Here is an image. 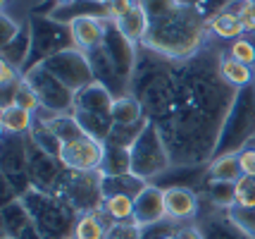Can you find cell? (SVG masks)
<instances>
[{
  "instance_id": "obj_35",
  "label": "cell",
  "mask_w": 255,
  "mask_h": 239,
  "mask_svg": "<svg viewBox=\"0 0 255 239\" xmlns=\"http://www.w3.org/2000/svg\"><path fill=\"white\" fill-rule=\"evenodd\" d=\"M150 120H143V122H138V125H115L110 132V137L105 144H112V146H124V148H131L133 141L138 139V134L145 129Z\"/></svg>"
},
{
  "instance_id": "obj_2",
  "label": "cell",
  "mask_w": 255,
  "mask_h": 239,
  "mask_svg": "<svg viewBox=\"0 0 255 239\" xmlns=\"http://www.w3.org/2000/svg\"><path fill=\"white\" fill-rule=\"evenodd\" d=\"M205 34H208V22L184 0L177 12L150 24L141 48L169 62H184L203 50Z\"/></svg>"
},
{
  "instance_id": "obj_1",
  "label": "cell",
  "mask_w": 255,
  "mask_h": 239,
  "mask_svg": "<svg viewBox=\"0 0 255 239\" xmlns=\"http://www.w3.org/2000/svg\"><path fill=\"white\" fill-rule=\"evenodd\" d=\"M217 65L220 53L208 55L205 50L191 60L174 62L177 103L169 122L160 127L174 168L208 165L215 156L222 125L236 96V89L220 77Z\"/></svg>"
},
{
  "instance_id": "obj_47",
  "label": "cell",
  "mask_w": 255,
  "mask_h": 239,
  "mask_svg": "<svg viewBox=\"0 0 255 239\" xmlns=\"http://www.w3.org/2000/svg\"><path fill=\"white\" fill-rule=\"evenodd\" d=\"M241 22H244V26H246V34H255V2L248 0L244 14H241Z\"/></svg>"
},
{
  "instance_id": "obj_7",
  "label": "cell",
  "mask_w": 255,
  "mask_h": 239,
  "mask_svg": "<svg viewBox=\"0 0 255 239\" xmlns=\"http://www.w3.org/2000/svg\"><path fill=\"white\" fill-rule=\"evenodd\" d=\"M53 194L57 199H62L67 206H72L79 216L100 211L103 208V199H105L103 196V175L98 170L79 172L65 168Z\"/></svg>"
},
{
  "instance_id": "obj_27",
  "label": "cell",
  "mask_w": 255,
  "mask_h": 239,
  "mask_svg": "<svg viewBox=\"0 0 255 239\" xmlns=\"http://www.w3.org/2000/svg\"><path fill=\"white\" fill-rule=\"evenodd\" d=\"M112 120H115V125H138V122H143L148 117H145L143 105L138 103V98L133 93H124L120 98H115Z\"/></svg>"
},
{
  "instance_id": "obj_50",
  "label": "cell",
  "mask_w": 255,
  "mask_h": 239,
  "mask_svg": "<svg viewBox=\"0 0 255 239\" xmlns=\"http://www.w3.org/2000/svg\"><path fill=\"white\" fill-rule=\"evenodd\" d=\"M98 2H108V0H98Z\"/></svg>"
},
{
  "instance_id": "obj_18",
  "label": "cell",
  "mask_w": 255,
  "mask_h": 239,
  "mask_svg": "<svg viewBox=\"0 0 255 239\" xmlns=\"http://www.w3.org/2000/svg\"><path fill=\"white\" fill-rule=\"evenodd\" d=\"M112 105H115V96L103 84L93 81L89 86H84L81 91H77L72 113L79 110V113H93V115H108V117H112Z\"/></svg>"
},
{
  "instance_id": "obj_34",
  "label": "cell",
  "mask_w": 255,
  "mask_h": 239,
  "mask_svg": "<svg viewBox=\"0 0 255 239\" xmlns=\"http://www.w3.org/2000/svg\"><path fill=\"white\" fill-rule=\"evenodd\" d=\"M203 192L217 211H229L232 206H236V184L232 182H212L210 180Z\"/></svg>"
},
{
  "instance_id": "obj_11",
  "label": "cell",
  "mask_w": 255,
  "mask_h": 239,
  "mask_svg": "<svg viewBox=\"0 0 255 239\" xmlns=\"http://www.w3.org/2000/svg\"><path fill=\"white\" fill-rule=\"evenodd\" d=\"M41 65L74 93L96 81L89 57H86L84 50H79L77 46L67 48V50H62V53H57V55H53V57H48Z\"/></svg>"
},
{
  "instance_id": "obj_19",
  "label": "cell",
  "mask_w": 255,
  "mask_h": 239,
  "mask_svg": "<svg viewBox=\"0 0 255 239\" xmlns=\"http://www.w3.org/2000/svg\"><path fill=\"white\" fill-rule=\"evenodd\" d=\"M72 29V38H74V46L84 53L96 50L103 46L105 41V31H108V19H98V17H81L74 19L69 24Z\"/></svg>"
},
{
  "instance_id": "obj_20",
  "label": "cell",
  "mask_w": 255,
  "mask_h": 239,
  "mask_svg": "<svg viewBox=\"0 0 255 239\" xmlns=\"http://www.w3.org/2000/svg\"><path fill=\"white\" fill-rule=\"evenodd\" d=\"M112 22H115V26H117L131 43H136V46L143 43L145 34H148V29H150V19H148V14L143 12V7L138 5V0H136V5H133L127 14L112 19Z\"/></svg>"
},
{
  "instance_id": "obj_14",
  "label": "cell",
  "mask_w": 255,
  "mask_h": 239,
  "mask_svg": "<svg viewBox=\"0 0 255 239\" xmlns=\"http://www.w3.org/2000/svg\"><path fill=\"white\" fill-rule=\"evenodd\" d=\"M62 172H65L62 160L48 156L45 151H41L29 139V182H31L33 189L53 194L57 180L62 177Z\"/></svg>"
},
{
  "instance_id": "obj_4",
  "label": "cell",
  "mask_w": 255,
  "mask_h": 239,
  "mask_svg": "<svg viewBox=\"0 0 255 239\" xmlns=\"http://www.w3.org/2000/svg\"><path fill=\"white\" fill-rule=\"evenodd\" d=\"M26 213L31 216L33 225L38 230V235L43 239H69L74 237L77 230L79 213L67 206L62 199H57L55 194L41 192V189H29L26 194L19 196Z\"/></svg>"
},
{
  "instance_id": "obj_31",
  "label": "cell",
  "mask_w": 255,
  "mask_h": 239,
  "mask_svg": "<svg viewBox=\"0 0 255 239\" xmlns=\"http://www.w3.org/2000/svg\"><path fill=\"white\" fill-rule=\"evenodd\" d=\"M29 139H31L41 151H45L48 156H53V158H60V156H62L65 144L60 141V137H57L50 127L45 125L41 117H36V120H33V127H31V132H29Z\"/></svg>"
},
{
  "instance_id": "obj_9",
  "label": "cell",
  "mask_w": 255,
  "mask_h": 239,
  "mask_svg": "<svg viewBox=\"0 0 255 239\" xmlns=\"http://www.w3.org/2000/svg\"><path fill=\"white\" fill-rule=\"evenodd\" d=\"M0 177L7 180L17 196L31 189L29 182V134H2L0 148Z\"/></svg>"
},
{
  "instance_id": "obj_51",
  "label": "cell",
  "mask_w": 255,
  "mask_h": 239,
  "mask_svg": "<svg viewBox=\"0 0 255 239\" xmlns=\"http://www.w3.org/2000/svg\"><path fill=\"white\" fill-rule=\"evenodd\" d=\"M251 146H255V139H253V144H251Z\"/></svg>"
},
{
  "instance_id": "obj_46",
  "label": "cell",
  "mask_w": 255,
  "mask_h": 239,
  "mask_svg": "<svg viewBox=\"0 0 255 239\" xmlns=\"http://www.w3.org/2000/svg\"><path fill=\"white\" fill-rule=\"evenodd\" d=\"M133 5H136V0H108V7H110V17H112V19H117V17L127 14Z\"/></svg>"
},
{
  "instance_id": "obj_48",
  "label": "cell",
  "mask_w": 255,
  "mask_h": 239,
  "mask_svg": "<svg viewBox=\"0 0 255 239\" xmlns=\"http://www.w3.org/2000/svg\"><path fill=\"white\" fill-rule=\"evenodd\" d=\"M179 237H181V239H205V235H203V230H200V228L184 225V228H179Z\"/></svg>"
},
{
  "instance_id": "obj_53",
  "label": "cell",
  "mask_w": 255,
  "mask_h": 239,
  "mask_svg": "<svg viewBox=\"0 0 255 239\" xmlns=\"http://www.w3.org/2000/svg\"><path fill=\"white\" fill-rule=\"evenodd\" d=\"M69 239H74V237H69Z\"/></svg>"
},
{
  "instance_id": "obj_49",
  "label": "cell",
  "mask_w": 255,
  "mask_h": 239,
  "mask_svg": "<svg viewBox=\"0 0 255 239\" xmlns=\"http://www.w3.org/2000/svg\"><path fill=\"white\" fill-rule=\"evenodd\" d=\"M36 2H38V5H43V2H45V0H36Z\"/></svg>"
},
{
  "instance_id": "obj_22",
  "label": "cell",
  "mask_w": 255,
  "mask_h": 239,
  "mask_svg": "<svg viewBox=\"0 0 255 239\" xmlns=\"http://www.w3.org/2000/svg\"><path fill=\"white\" fill-rule=\"evenodd\" d=\"M98 172L103 175V177L131 175V148L105 144V151H103V163H100Z\"/></svg>"
},
{
  "instance_id": "obj_30",
  "label": "cell",
  "mask_w": 255,
  "mask_h": 239,
  "mask_svg": "<svg viewBox=\"0 0 255 239\" xmlns=\"http://www.w3.org/2000/svg\"><path fill=\"white\" fill-rule=\"evenodd\" d=\"M150 182H145L136 175H120V177H103V196H112V194H124L136 199L138 194L143 192Z\"/></svg>"
},
{
  "instance_id": "obj_32",
  "label": "cell",
  "mask_w": 255,
  "mask_h": 239,
  "mask_svg": "<svg viewBox=\"0 0 255 239\" xmlns=\"http://www.w3.org/2000/svg\"><path fill=\"white\" fill-rule=\"evenodd\" d=\"M208 175H210L212 182H232V184H236L241 177H244L236 156H220V158H212L210 163H208Z\"/></svg>"
},
{
  "instance_id": "obj_6",
  "label": "cell",
  "mask_w": 255,
  "mask_h": 239,
  "mask_svg": "<svg viewBox=\"0 0 255 239\" xmlns=\"http://www.w3.org/2000/svg\"><path fill=\"white\" fill-rule=\"evenodd\" d=\"M172 168V156L160 127L148 122L131 146V172L145 182H155Z\"/></svg>"
},
{
  "instance_id": "obj_39",
  "label": "cell",
  "mask_w": 255,
  "mask_h": 239,
  "mask_svg": "<svg viewBox=\"0 0 255 239\" xmlns=\"http://www.w3.org/2000/svg\"><path fill=\"white\" fill-rule=\"evenodd\" d=\"M105 239H143V228L136 225L133 220H129V223H112L108 228Z\"/></svg>"
},
{
  "instance_id": "obj_12",
  "label": "cell",
  "mask_w": 255,
  "mask_h": 239,
  "mask_svg": "<svg viewBox=\"0 0 255 239\" xmlns=\"http://www.w3.org/2000/svg\"><path fill=\"white\" fill-rule=\"evenodd\" d=\"M103 50H105L108 60L112 62V67L117 69V74H120L127 84H131L133 74H136V65H138V55H141V46L131 43V41L115 26L112 19H108V31H105Z\"/></svg>"
},
{
  "instance_id": "obj_26",
  "label": "cell",
  "mask_w": 255,
  "mask_h": 239,
  "mask_svg": "<svg viewBox=\"0 0 255 239\" xmlns=\"http://www.w3.org/2000/svg\"><path fill=\"white\" fill-rule=\"evenodd\" d=\"M110 225H112V220L103 213V208L93 211V213H84L77 220L74 239H105Z\"/></svg>"
},
{
  "instance_id": "obj_15",
  "label": "cell",
  "mask_w": 255,
  "mask_h": 239,
  "mask_svg": "<svg viewBox=\"0 0 255 239\" xmlns=\"http://www.w3.org/2000/svg\"><path fill=\"white\" fill-rule=\"evenodd\" d=\"M0 237L2 239H43L33 225L31 216L19 199L0 208Z\"/></svg>"
},
{
  "instance_id": "obj_37",
  "label": "cell",
  "mask_w": 255,
  "mask_h": 239,
  "mask_svg": "<svg viewBox=\"0 0 255 239\" xmlns=\"http://www.w3.org/2000/svg\"><path fill=\"white\" fill-rule=\"evenodd\" d=\"M224 53L229 57H234L236 62H244V65L255 69V43L251 41V36H241V38L232 41Z\"/></svg>"
},
{
  "instance_id": "obj_13",
  "label": "cell",
  "mask_w": 255,
  "mask_h": 239,
  "mask_svg": "<svg viewBox=\"0 0 255 239\" xmlns=\"http://www.w3.org/2000/svg\"><path fill=\"white\" fill-rule=\"evenodd\" d=\"M103 151L105 144L93 137H81L77 141H69L62 148V165L67 170H79V172H93L100 168L103 163Z\"/></svg>"
},
{
  "instance_id": "obj_36",
  "label": "cell",
  "mask_w": 255,
  "mask_h": 239,
  "mask_svg": "<svg viewBox=\"0 0 255 239\" xmlns=\"http://www.w3.org/2000/svg\"><path fill=\"white\" fill-rule=\"evenodd\" d=\"M181 2H184V0H138V5H141L143 12L148 14L150 24L160 22V19L169 17L172 12H177L179 7H181Z\"/></svg>"
},
{
  "instance_id": "obj_21",
  "label": "cell",
  "mask_w": 255,
  "mask_h": 239,
  "mask_svg": "<svg viewBox=\"0 0 255 239\" xmlns=\"http://www.w3.org/2000/svg\"><path fill=\"white\" fill-rule=\"evenodd\" d=\"M217 69H220V77H222L232 89H236V91L255 84V69L244 65V62H236V60L229 57L224 50L220 53V65H217Z\"/></svg>"
},
{
  "instance_id": "obj_44",
  "label": "cell",
  "mask_w": 255,
  "mask_h": 239,
  "mask_svg": "<svg viewBox=\"0 0 255 239\" xmlns=\"http://www.w3.org/2000/svg\"><path fill=\"white\" fill-rule=\"evenodd\" d=\"M24 24H19L17 19H12L7 12H2V17H0V43L2 46H7V43H12L14 38H17V34L22 31Z\"/></svg>"
},
{
  "instance_id": "obj_5",
  "label": "cell",
  "mask_w": 255,
  "mask_h": 239,
  "mask_svg": "<svg viewBox=\"0 0 255 239\" xmlns=\"http://www.w3.org/2000/svg\"><path fill=\"white\" fill-rule=\"evenodd\" d=\"M255 139V84L239 89L234 96V103L227 113V120L222 125L217 146H215V156H236L239 151L251 146Z\"/></svg>"
},
{
  "instance_id": "obj_38",
  "label": "cell",
  "mask_w": 255,
  "mask_h": 239,
  "mask_svg": "<svg viewBox=\"0 0 255 239\" xmlns=\"http://www.w3.org/2000/svg\"><path fill=\"white\" fill-rule=\"evenodd\" d=\"M227 218L232 220L236 228L251 239H255V208H241V206H232L227 211Z\"/></svg>"
},
{
  "instance_id": "obj_33",
  "label": "cell",
  "mask_w": 255,
  "mask_h": 239,
  "mask_svg": "<svg viewBox=\"0 0 255 239\" xmlns=\"http://www.w3.org/2000/svg\"><path fill=\"white\" fill-rule=\"evenodd\" d=\"M133 201L131 196L124 194H112L103 199V213L110 218L112 223H129L133 220Z\"/></svg>"
},
{
  "instance_id": "obj_41",
  "label": "cell",
  "mask_w": 255,
  "mask_h": 239,
  "mask_svg": "<svg viewBox=\"0 0 255 239\" xmlns=\"http://www.w3.org/2000/svg\"><path fill=\"white\" fill-rule=\"evenodd\" d=\"M186 2L198 12L205 22H210L212 17H217V14H220V12L232 2V0H186Z\"/></svg>"
},
{
  "instance_id": "obj_8",
  "label": "cell",
  "mask_w": 255,
  "mask_h": 239,
  "mask_svg": "<svg viewBox=\"0 0 255 239\" xmlns=\"http://www.w3.org/2000/svg\"><path fill=\"white\" fill-rule=\"evenodd\" d=\"M26 22L31 26V57H29L24 72L45 62L48 57L67 50V48H74L69 24H62L53 17H48V14H38V12L29 14Z\"/></svg>"
},
{
  "instance_id": "obj_40",
  "label": "cell",
  "mask_w": 255,
  "mask_h": 239,
  "mask_svg": "<svg viewBox=\"0 0 255 239\" xmlns=\"http://www.w3.org/2000/svg\"><path fill=\"white\" fill-rule=\"evenodd\" d=\"M12 103L19 105V108H24V110H31V113H38V110H41V103H38V98H36L33 89L26 84V79L19 81V86H17V91H14Z\"/></svg>"
},
{
  "instance_id": "obj_42",
  "label": "cell",
  "mask_w": 255,
  "mask_h": 239,
  "mask_svg": "<svg viewBox=\"0 0 255 239\" xmlns=\"http://www.w3.org/2000/svg\"><path fill=\"white\" fill-rule=\"evenodd\" d=\"M236 206L255 208V177H241L236 182Z\"/></svg>"
},
{
  "instance_id": "obj_25",
  "label": "cell",
  "mask_w": 255,
  "mask_h": 239,
  "mask_svg": "<svg viewBox=\"0 0 255 239\" xmlns=\"http://www.w3.org/2000/svg\"><path fill=\"white\" fill-rule=\"evenodd\" d=\"M29 57H31V26H29V22H24L17 38L7 46H2V62H10V65L24 72Z\"/></svg>"
},
{
  "instance_id": "obj_28",
  "label": "cell",
  "mask_w": 255,
  "mask_h": 239,
  "mask_svg": "<svg viewBox=\"0 0 255 239\" xmlns=\"http://www.w3.org/2000/svg\"><path fill=\"white\" fill-rule=\"evenodd\" d=\"M208 31L215 34L217 38H222V41H236V38H241L246 36V26L241 22V17L239 14H232V12L222 10L217 17H212L210 22H208Z\"/></svg>"
},
{
  "instance_id": "obj_54",
  "label": "cell",
  "mask_w": 255,
  "mask_h": 239,
  "mask_svg": "<svg viewBox=\"0 0 255 239\" xmlns=\"http://www.w3.org/2000/svg\"><path fill=\"white\" fill-rule=\"evenodd\" d=\"M0 239H2V237H0Z\"/></svg>"
},
{
  "instance_id": "obj_23",
  "label": "cell",
  "mask_w": 255,
  "mask_h": 239,
  "mask_svg": "<svg viewBox=\"0 0 255 239\" xmlns=\"http://www.w3.org/2000/svg\"><path fill=\"white\" fill-rule=\"evenodd\" d=\"M36 117H41L45 125L50 127L53 132H55L60 141L62 144H69V141H77V139L86 137V132L81 129V125L77 122V117L72 113H62V115H53V113H43V110H38Z\"/></svg>"
},
{
  "instance_id": "obj_3",
  "label": "cell",
  "mask_w": 255,
  "mask_h": 239,
  "mask_svg": "<svg viewBox=\"0 0 255 239\" xmlns=\"http://www.w3.org/2000/svg\"><path fill=\"white\" fill-rule=\"evenodd\" d=\"M131 93L143 105L145 117L157 127H165L177 103V72L174 62L141 48Z\"/></svg>"
},
{
  "instance_id": "obj_52",
  "label": "cell",
  "mask_w": 255,
  "mask_h": 239,
  "mask_svg": "<svg viewBox=\"0 0 255 239\" xmlns=\"http://www.w3.org/2000/svg\"><path fill=\"white\" fill-rule=\"evenodd\" d=\"M251 2H255V0H251Z\"/></svg>"
},
{
  "instance_id": "obj_24",
  "label": "cell",
  "mask_w": 255,
  "mask_h": 239,
  "mask_svg": "<svg viewBox=\"0 0 255 239\" xmlns=\"http://www.w3.org/2000/svg\"><path fill=\"white\" fill-rule=\"evenodd\" d=\"M36 113L31 110H24L19 105H7V108H0V127H2V134H19L26 137L31 132Z\"/></svg>"
},
{
  "instance_id": "obj_29",
  "label": "cell",
  "mask_w": 255,
  "mask_h": 239,
  "mask_svg": "<svg viewBox=\"0 0 255 239\" xmlns=\"http://www.w3.org/2000/svg\"><path fill=\"white\" fill-rule=\"evenodd\" d=\"M200 230H203L205 239H251L227 218V211H222L220 216L205 218V223H203Z\"/></svg>"
},
{
  "instance_id": "obj_10",
  "label": "cell",
  "mask_w": 255,
  "mask_h": 239,
  "mask_svg": "<svg viewBox=\"0 0 255 239\" xmlns=\"http://www.w3.org/2000/svg\"><path fill=\"white\" fill-rule=\"evenodd\" d=\"M24 79H26V84L33 89L43 113H53V115L72 113L74 96H77V93L69 91L65 84L60 79H55L43 65H36V67L26 69V72H24Z\"/></svg>"
},
{
  "instance_id": "obj_45",
  "label": "cell",
  "mask_w": 255,
  "mask_h": 239,
  "mask_svg": "<svg viewBox=\"0 0 255 239\" xmlns=\"http://www.w3.org/2000/svg\"><path fill=\"white\" fill-rule=\"evenodd\" d=\"M236 158H239L244 177H255V146H246L244 151L236 153Z\"/></svg>"
},
{
  "instance_id": "obj_16",
  "label": "cell",
  "mask_w": 255,
  "mask_h": 239,
  "mask_svg": "<svg viewBox=\"0 0 255 239\" xmlns=\"http://www.w3.org/2000/svg\"><path fill=\"white\" fill-rule=\"evenodd\" d=\"M167 220L165 213V189L150 182L133 201V223L141 228H153L157 223Z\"/></svg>"
},
{
  "instance_id": "obj_43",
  "label": "cell",
  "mask_w": 255,
  "mask_h": 239,
  "mask_svg": "<svg viewBox=\"0 0 255 239\" xmlns=\"http://www.w3.org/2000/svg\"><path fill=\"white\" fill-rule=\"evenodd\" d=\"M143 239H181L179 225H174L172 220H162L153 228H143Z\"/></svg>"
},
{
  "instance_id": "obj_17",
  "label": "cell",
  "mask_w": 255,
  "mask_h": 239,
  "mask_svg": "<svg viewBox=\"0 0 255 239\" xmlns=\"http://www.w3.org/2000/svg\"><path fill=\"white\" fill-rule=\"evenodd\" d=\"M165 213L172 223H184L198 213V194L186 187L165 189Z\"/></svg>"
}]
</instances>
